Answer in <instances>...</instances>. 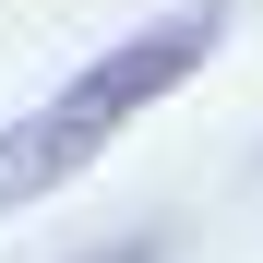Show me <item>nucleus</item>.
I'll return each instance as SVG.
<instances>
[{
	"instance_id": "1",
	"label": "nucleus",
	"mask_w": 263,
	"mask_h": 263,
	"mask_svg": "<svg viewBox=\"0 0 263 263\" xmlns=\"http://www.w3.org/2000/svg\"><path fill=\"white\" fill-rule=\"evenodd\" d=\"M215 36H228V12H215V0H192V12H167V24H144V36H120L96 72H72V96L24 108L12 132H0V215H12V203H36V192H60L72 167L96 156L120 120H132V108L180 96V84L203 72V48H215Z\"/></svg>"
},
{
	"instance_id": "2",
	"label": "nucleus",
	"mask_w": 263,
	"mask_h": 263,
	"mask_svg": "<svg viewBox=\"0 0 263 263\" xmlns=\"http://www.w3.org/2000/svg\"><path fill=\"white\" fill-rule=\"evenodd\" d=\"M84 263H167V239H108V251H84Z\"/></svg>"
}]
</instances>
